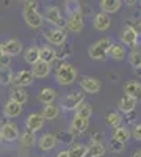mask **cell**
<instances>
[{"instance_id": "52a82bcc", "label": "cell", "mask_w": 141, "mask_h": 157, "mask_svg": "<svg viewBox=\"0 0 141 157\" xmlns=\"http://www.w3.org/2000/svg\"><path fill=\"white\" fill-rule=\"evenodd\" d=\"M44 38L47 39L49 44L63 47L66 46V41H68V32L63 29H47L44 30Z\"/></svg>"}, {"instance_id": "ba28073f", "label": "cell", "mask_w": 141, "mask_h": 157, "mask_svg": "<svg viewBox=\"0 0 141 157\" xmlns=\"http://www.w3.org/2000/svg\"><path fill=\"white\" fill-rule=\"evenodd\" d=\"M119 39H121V44H122V46L130 47L132 50L136 49V46H138V43H139V36L136 35V32L130 27V25H125V27L121 30Z\"/></svg>"}, {"instance_id": "cb8c5ba5", "label": "cell", "mask_w": 141, "mask_h": 157, "mask_svg": "<svg viewBox=\"0 0 141 157\" xmlns=\"http://www.w3.org/2000/svg\"><path fill=\"white\" fill-rule=\"evenodd\" d=\"M57 135H54V134H44L41 138H39V149H43V151H52L55 146H57Z\"/></svg>"}, {"instance_id": "484cf974", "label": "cell", "mask_w": 141, "mask_h": 157, "mask_svg": "<svg viewBox=\"0 0 141 157\" xmlns=\"http://www.w3.org/2000/svg\"><path fill=\"white\" fill-rule=\"evenodd\" d=\"M9 99L14 101V102H17V104H20V105H24V104L28 101V93L25 91V88H17V86H14V88L9 91Z\"/></svg>"}, {"instance_id": "8fae6325", "label": "cell", "mask_w": 141, "mask_h": 157, "mask_svg": "<svg viewBox=\"0 0 141 157\" xmlns=\"http://www.w3.org/2000/svg\"><path fill=\"white\" fill-rule=\"evenodd\" d=\"M79 83H80V88L88 94H97L102 88V83H100L99 78L89 77V75H83Z\"/></svg>"}, {"instance_id": "c3c4849f", "label": "cell", "mask_w": 141, "mask_h": 157, "mask_svg": "<svg viewBox=\"0 0 141 157\" xmlns=\"http://www.w3.org/2000/svg\"><path fill=\"white\" fill-rule=\"evenodd\" d=\"M139 13H141V3H139Z\"/></svg>"}, {"instance_id": "30bf717a", "label": "cell", "mask_w": 141, "mask_h": 157, "mask_svg": "<svg viewBox=\"0 0 141 157\" xmlns=\"http://www.w3.org/2000/svg\"><path fill=\"white\" fill-rule=\"evenodd\" d=\"M35 82V75L32 72V69H22L19 72L14 74L13 77V85L17 86V88H25V86H30Z\"/></svg>"}, {"instance_id": "f907efd6", "label": "cell", "mask_w": 141, "mask_h": 157, "mask_svg": "<svg viewBox=\"0 0 141 157\" xmlns=\"http://www.w3.org/2000/svg\"><path fill=\"white\" fill-rule=\"evenodd\" d=\"M132 157H135V155H132Z\"/></svg>"}, {"instance_id": "7a4b0ae2", "label": "cell", "mask_w": 141, "mask_h": 157, "mask_svg": "<svg viewBox=\"0 0 141 157\" xmlns=\"http://www.w3.org/2000/svg\"><path fill=\"white\" fill-rule=\"evenodd\" d=\"M36 6H38V2H24V10H22L25 24L30 29H35V30L41 29L43 22H44V16L38 11Z\"/></svg>"}, {"instance_id": "e0dca14e", "label": "cell", "mask_w": 141, "mask_h": 157, "mask_svg": "<svg viewBox=\"0 0 141 157\" xmlns=\"http://www.w3.org/2000/svg\"><path fill=\"white\" fill-rule=\"evenodd\" d=\"M88 127H89V120L82 118L79 115H74L72 121H71V130L74 134H85Z\"/></svg>"}, {"instance_id": "4316f807", "label": "cell", "mask_w": 141, "mask_h": 157, "mask_svg": "<svg viewBox=\"0 0 141 157\" xmlns=\"http://www.w3.org/2000/svg\"><path fill=\"white\" fill-rule=\"evenodd\" d=\"M39 55H41V60H43V61L52 64V63L57 61V58H58V52H57L52 46H43Z\"/></svg>"}, {"instance_id": "74e56055", "label": "cell", "mask_w": 141, "mask_h": 157, "mask_svg": "<svg viewBox=\"0 0 141 157\" xmlns=\"http://www.w3.org/2000/svg\"><path fill=\"white\" fill-rule=\"evenodd\" d=\"M132 137L136 140V141H141V123H136L132 129Z\"/></svg>"}, {"instance_id": "44dd1931", "label": "cell", "mask_w": 141, "mask_h": 157, "mask_svg": "<svg viewBox=\"0 0 141 157\" xmlns=\"http://www.w3.org/2000/svg\"><path fill=\"white\" fill-rule=\"evenodd\" d=\"M22 113V105L14 101H6L5 107H3V115L5 118H17L19 115Z\"/></svg>"}, {"instance_id": "ffe728a7", "label": "cell", "mask_w": 141, "mask_h": 157, "mask_svg": "<svg viewBox=\"0 0 141 157\" xmlns=\"http://www.w3.org/2000/svg\"><path fill=\"white\" fill-rule=\"evenodd\" d=\"M32 72H33L35 78H46L50 74V63H46V61L39 60L36 64L32 66Z\"/></svg>"}, {"instance_id": "f6af8a7d", "label": "cell", "mask_w": 141, "mask_h": 157, "mask_svg": "<svg viewBox=\"0 0 141 157\" xmlns=\"http://www.w3.org/2000/svg\"><path fill=\"white\" fill-rule=\"evenodd\" d=\"M133 155H135V157H141V149H138V151H136Z\"/></svg>"}, {"instance_id": "8d00e7d4", "label": "cell", "mask_w": 141, "mask_h": 157, "mask_svg": "<svg viewBox=\"0 0 141 157\" xmlns=\"http://www.w3.org/2000/svg\"><path fill=\"white\" fill-rule=\"evenodd\" d=\"M124 148H125L124 143H121V141H118V140H113V138L110 140V151H111V152L119 154V152L124 151Z\"/></svg>"}, {"instance_id": "e575fe53", "label": "cell", "mask_w": 141, "mask_h": 157, "mask_svg": "<svg viewBox=\"0 0 141 157\" xmlns=\"http://www.w3.org/2000/svg\"><path fill=\"white\" fill-rule=\"evenodd\" d=\"M105 152H107V149H105L104 143H102V145H91L88 148L86 157H104Z\"/></svg>"}, {"instance_id": "83f0119b", "label": "cell", "mask_w": 141, "mask_h": 157, "mask_svg": "<svg viewBox=\"0 0 141 157\" xmlns=\"http://www.w3.org/2000/svg\"><path fill=\"white\" fill-rule=\"evenodd\" d=\"M41 115L44 116V120H47V121H54V120H57V118L60 116V107L55 105V104H50V105H44Z\"/></svg>"}, {"instance_id": "836d02e7", "label": "cell", "mask_w": 141, "mask_h": 157, "mask_svg": "<svg viewBox=\"0 0 141 157\" xmlns=\"http://www.w3.org/2000/svg\"><path fill=\"white\" fill-rule=\"evenodd\" d=\"M129 63H130V66L136 69L141 68V49H133L130 50V54H129Z\"/></svg>"}, {"instance_id": "d4e9b609", "label": "cell", "mask_w": 141, "mask_h": 157, "mask_svg": "<svg viewBox=\"0 0 141 157\" xmlns=\"http://www.w3.org/2000/svg\"><path fill=\"white\" fill-rule=\"evenodd\" d=\"M39 52H41V47H36V46H32L28 47L27 50L24 52V60L27 61L28 64H36L38 61L41 60V55H39Z\"/></svg>"}, {"instance_id": "5b68a950", "label": "cell", "mask_w": 141, "mask_h": 157, "mask_svg": "<svg viewBox=\"0 0 141 157\" xmlns=\"http://www.w3.org/2000/svg\"><path fill=\"white\" fill-rule=\"evenodd\" d=\"M85 101V94L82 93V91H72V93L66 94L65 98L61 99V104H60V107L63 110H66V112H77V109H79Z\"/></svg>"}, {"instance_id": "d6986e66", "label": "cell", "mask_w": 141, "mask_h": 157, "mask_svg": "<svg viewBox=\"0 0 141 157\" xmlns=\"http://www.w3.org/2000/svg\"><path fill=\"white\" fill-rule=\"evenodd\" d=\"M57 99V91L50 86H46L43 90H39V93H38V101L43 102L44 105H50V104H54V101Z\"/></svg>"}, {"instance_id": "6da1fadb", "label": "cell", "mask_w": 141, "mask_h": 157, "mask_svg": "<svg viewBox=\"0 0 141 157\" xmlns=\"http://www.w3.org/2000/svg\"><path fill=\"white\" fill-rule=\"evenodd\" d=\"M85 16L82 14L79 2H66V30L80 33L85 27Z\"/></svg>"}, {"instance_id": "9c48e42d", "label": "cell", "mask_w": 141, "mask_h": 157, "mask_svg": "<svg viewBox=\"0 0 141 157\" xmlns=\"http://www.w3.org/2000/svg\"><path fill=\"white\" fill-rule=\"evenodd\" d=\"M0 132H2V137L5 141L11 143L17 138H20V130H19V126L13 121H6L3 124H0Z\"/></svg>"}, {"instance_id": "7402d4cb", "label": "cell", "mask_w": 141, "mask_h": 157, "mask_svg": "<svg viewBox=\"0 0 141 157\" xmlns=\"http://www.w3.org/2000/svg\"><path fill=\"white\" fill-rule=\"evenodd\" d=\"M130 137H132V130L125 126H119L116 129H113V132H111V138L118 140L121 143H127L130 140Z\"/></svg>"}, {"instance_id": "4fadbf2b", "label": "cell", "mask_w": 141, "mask_h": 157, "mask_svg": "<svg viewBox=\"0 0 141 157\" xmlns=\"http://www.w3.org/2000/svg\"><path fill=\"white\" fill-rule=\"evenodd\" d=\"M2 49L5 52V55H9V57H16V55H20L22 54V43L19 39H6V41L2 43Z\"/></svg>"}, {"instance_id": "f546056e", "label": "cell", "mask_w": 141, "mask_h": 157, "mask_svg": "<svg viewBox=\"0 0 141 157\" xmlns=\"http://www.w3.org/2000/svg\"><path fill=\"white\" fill-rule=\"evenodd\" d=\"M13 71L8 66H0V86H8L13 83Z\"/></svg>"}, {"instance_id": "d6a6232c", "label": "cell", "mask_w": 141, "mask_h": 157, "mask_svg": "<svg viewBox=\"0 0 141 157\" xmlns=\"http://www.w3.org/2000/svg\"><path fill=\"white\" fill-rule=\"evenodd\" d=\"M19 140H20V145L24 148H32L35 143H36V135H35V132H32V130L25 129V132L20 134V138Z\"/></svg>"}, {"instance_id": "f35d334b", "label": "cell", "mask_w": 141, "mask_h": 157, "mask_svg": "<svg viewBox=\"0 0 141 157\" xmlns=\"http://www.w3.org/2000/svg\"><path fill=\"white\" fill-rule=\"evenodd\" d=\"M104 143V134H93L91 135V145H102Z\"/></svg>"}, {"instance_id": "f1b7e54d", "label": "cell", "mask_w": 141, "mask_h": 157, "mask_svg": "<svg viewBox=\"0 0 141 157\" xmlns=\"http://www.w3.org/2000/svg\"><path fill=\"white\" fill-rule=\"evenodd\" d=\"M105 123H107L108 127L116 129V127L122 126V124H121V123H122V116H121L119 112H108V113L105 115Z\"/></svg>"}, {"instance_id": "60d3db41", "label": "cell", "mask_w": 141, "mask_h": 157, "mask_svg": "<svg viewBox=\"0 0 141 157\" xmlns=\"http://www.w3.org/2000/svg\"><path fill=\"white\" fill-rule=\"evenodd\" d=\"M9 64H11V57L9 55H3V58L0 60V66H8L9 68Z\"/></svg>"}, {"instance_id": "ab89813d", "label": "cell", "mask_w": 141, "mask_h": 157, "mask_svg": "<svg viewBox=\"0 0 141 157\" xmlns=\"http://www.w3.org/2000/svg\"><path fill=\"white\" fill-rule=\"evenodd\" d=\"M130 27H132V29L136 32V35L141 38V21H139V19H135V21L132 22V25H130Z\"/></svg>"}, {"instance_id": "7dc6e473", "label": "cell", "mask_w": 141, "mask_h": 157, "mask_svg": "<svg viewBox=\"0 0 141 157\" xmlns=\"http://www.w3.org/2000/svg\"><path fill=\"white\" fill-rule=\"evenodd\" d=\"M2 140H3V137H2V132H0V143H2Z\"/></svg>"}, {"instance_id": "4dcf8cb0", "label": "cell", "mask_w": 141, "mask_h": 157, "mask_svg": "<svg viewBox=\"0 0 141 157\" xmlns=\"http://www.w3.org/2000/svg\"><path fill=\"white\" fill-rule=\"evenodd\" d=\"M68 152H69V157H86L88 146L83 145V143H74Z\"/></svg>"}, {"instance_id": "5bb4252c", "label": "cell", "mask_w": 141, "mask_h": 157, "mask_svg": "<svg viewBox=\"0 0 141 157\" xmlns=\"http://www.w3.org/2000/svg\"><path fill=\"white\" fill-rule=\"evenodd\" d=\"M110 25H111V19L108 14H105V13H97V14H94L93 17V27L94 30L97 32H107L110 29Z\"/></svg>"}, {"instance_id": "7c38bea8", "label": "cell", "mask_w": 141, "mask_h": 157, "mask_svg": "<svg viewBox=\"0 0 141 157\" xmlns=\"http://www.w3.org/2000/svg\"><path fill=\"white\" fill-rule=\"evenodd\" d=\"M44 116L41 113H30L25 120V129L27 130H32V132H38L41 130L43 126H44Z\"/></svg>"}, {"instance_id": "8992f818", "label": "cell", "mask_w": 141, "mask_h": 157, "mask_svg": "<svg viewBox=\"0 0 141 157\" xmlns=\"http://www.w3.org/2000/svg\"><path fill=\"white\" fill-rule=\"evenodd\" d=\"M44 19L50 25H54V29H63V30H66V19L63 17V14H61V11H60L58 6L49 5L46 8V13H44Z\"/></svg>"}, {"instance_id": "681fc988", "label": "cell", "mask_w": 141, "mask_h": 157, "mask_svg": "<svg viewBox=\"0 0 141 157\" xmlns=\"http://www.w3.org/2000/svg\"><path fill=\"white\" fill-rule=\"evenodd\" d=\"M38 157H44V155H38Z\"/></svg>"}, {"instance_id": "2e32d148", "label": "cell", "mask_w": 141, "mask_h": 157, "mask_svg": "<svg viewBox=\"0 0 141 157\" xmlns=\"http://www.w3.org/2000/svg\"><path fill=\"white\" fill-rule=\"evenodd\" d=\"M135 107H136V101L129 98V96H125L122 94L118 101V110L119 113H125V115H129L132 112H135Z\"/></svg>"}, {"instance_id": "b9f144b4", "label": "cell", "mask_w": 141, "mask_h": 157, "mask_svg": "<svg viewBox=\"0 0 141 157\" xmlns=\"http://www.w3.org/2000/svg\"><path fill=\"white\" fill-rule=\"evenodd\" d=\"M135 116H136V115H135V112H132V113H129V115H125V118H127L125 121H129V123H133V121H135V120H133Z\"/></svg>"}, {"instance_id": "bcb514c9", "label": "cell", "mask_w": 141, "mask_h": 157, "mask_svg": "<svg viewBox=\"0 0 141 157\" xmlns=\"http://www.w3.org/2000/svg\"><path fill=\"white\" fill-rule=\"evenodd\" d=\"M135 74H136V75L141 78V68H139V69H136V71H135Z\"/></svg>"}, {"instance_id": "ac0fdd59", "label": "cell", "mask_w": 141, "mask_h": 157, "mask_svg": "<svg viewBox=\"0 0 141 157\" xmlns=\"http://www.w3.org/2000/svg\"><path fill=\"white\" fill-rule=\"evenodd\" d=\"M100 11L105 13V14H113V13H118L122 6L121 0H100L99 2Z\"/></svg>"}, {"instance_id": "603a6c76", "label": "cell", "mask_w": 141, "mask_h": 157, "mask_svg": "<svg viewBox=\"0 0 141 157\" xmlns=\"http://www.w3.org/2000/svg\"><path fill=\"white\" fill-rule=\"evenodd\" d=\"M125 54H127L125 46H122L121 43H113L110 47V52H108V57L114 61H121L125 58Z\"/></svg>"}, {"instance_id": "3957f363", "label": "cell", "mask_w": 141, "mask_h": 157, "mask_svg": "<svg viewBox=\"0 0 141 157\" xmlns=\"http://www.w3.org/2000/svg\"><path fill=\"white\" fill-rule=\"evenodd\" d=\"M55 80L61 86H69L77 80V68L69 63H60L55 71Z\"/></svg>"}, {"instance_id": "1f68e13d", "label": "cell", "mask_w": 141, "mask_h": 157, "mask_svg": "<svg viewBox=\"0 0 141 157\" xmlns=\"http://www.w3.org/2000/svg\"><path fill=\"white\" fill-rule=\"evenodd\" d=\"M74 138H75V134L72 130H61V132L57 134V141L61 143V145H74Z\"/></svg>"}, {"instance_id": "d590c367", "label": "cell", "mask_w": 141, "mask_h": 157, "mask_svg": "<svg viewBox=\"0 0 141 157\" xmlns=\"http://www.w3.org/2000/svg\"><path fill=\"white\" fill-rule=\"evenodd\" d=\"M75 115H79V116H82V118H86V120H89V118L93 116V107H91V104H89V102H83L82 105L77 109Z\"/></svg>"}, {"instance_id": "277c9868", "label": "cell", "mask_w": 141, "mask_h": 157, "mask_svg": "<svg viewBox=\"0 0 141 157\" xmlns=\"http://www.w3.org/2000/svg\"><path fill=\"white\" fill-rule=\"evenodd\" d=\"M111 44H113V41L108 36H104V38L97 39V41H94L91 46H89V49H88L89 58H93V60H104L108 55Z\"/></svg>"}, {"instance_id": "9a60e30c", "label": "cell", "mask_w": 141, "mask_h": 157, "mask_svg": "<svg viewBox=\"0 0 141 157\" xmlns=\"http://www.w3.org/2000/svg\"><path fill=\"white\" fill-rule=\"evenodd\" d=\"M124 94L135 101H141V82L130 80L124 85Z\"/></svg>"}, {"instance_id": "7bdbcfd3", "label": "cell", "mask_w": 141, "mask_h": 157, "mask_svg": "<svg viewBox=\"0 0 141 157\" xmlns=\"http://www.w3.org/2000/svg\"><path fill=\"white\" fill-rule=\"evenodd\" d=\"M55 157H69V152H68V151H65V149H63V151L57 152V155H55Z\"/></svg>"}, {"instance_id": "ee69618b", "label": "cell", "mask_w": 141, "mask_h": 157, "mask_svg": "<svg viewBox=\"0 0 141 157\" xmlns=\"http://www.w3.org/2000/svg\"><path fill=\"white\" fill-rule=\"evenodd\" d=\"M3 55H5V52H3V49H2V44H0V60L3 58Z\"/></svg>"}]
</instances>
